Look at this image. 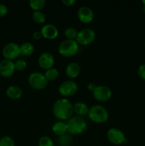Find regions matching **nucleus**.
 Instances as JSON below:
<instances>
[{"instance_id":"obj_1","label":"nucleus","mask_w":145,"mask_h":146,"mask_svg":"<svg viewBox=\"0 0 145 146\" xmlns=\"http://www.w3.org/2000/svg\"><path fill=\"white\" fill-rule=\"evenodd\" d=\"M72 113L73 105L66 98L57 100L53 106V113L58 119L68 120L72 117Z\"/></svg>"},{"instance_id":"obj_2","label":"nucleus","mask_w":145,"mask_h":146,"mask_svg":"<svg viewBox=\"0 0 145 146\" xmlns=\"http://www.w3.org/2000/svg\"><path fill=\"white\" fill-rule=\"evenodd\" d=\"M68 132L72 135H78L83 133L87 129V122L82 117L75 115L67 121Z\"/></svg>"},{"instance_id":"obj_3","label":"nucleus","mask_w":145,"mask_h":146,"mask_svg":"<svg viewBox=\"0 0 145 146\" xmlns=\"http://www.w3.org/2000/svg\"><path fill=\"white\" fill-rule=\"evenodd\" d=\"M88 115L91 121L98 123L106 122L109 118L107 110L100 105H95L90 107Z\"/></svg>"},{"instance_id":"obj_4","label":"nucleus","mask_w":145,"mask_h":146,"mask_svg":"<svg viewBox=\"0 0 145 146\" xmlns=\"http://www.w3.org/2000/svg\"><path fill=\"white\" fill-rule=\"evenodd\" d=\"M79 50V44L76 40L66 39L63 41L58 46L60 54L65 57H71L75 55Z\"/></svg>"},{"instance_id":"obj_5","label":"nucleus","mask_w":145,"mask_h":146,"mask_svg":"<svg viewBox=\"0 0 145 146\" xmlns=\"http://www.w3.org/2000/svg\"><path fill=\"white\" fill-rule=\"evenodd\" d=\"M29 85L32 88L37 90L44 89L48 85V80L45 78V75L41 72L35 71L31 73L28 78Z\"/></svg>"},{"instance_id":"obj_6","label":"nucleus","mask_w":145,"mask_h":146,"mask_svg":"<svg viewBox=\"0 0 145 146\" xmlns=\"http://www.w3.org/2000/svg\"><path fill=\"white\" fill-rule=\"evenodd\" d=\"M107 139L111 143L119 145L127 141L124 133L120 129L117 128H111L107 132Z\"/></svg>"},{"instance_id":"obj_7","label":"nucleus","mask_w":145,"mask_h":146,"mask_svg":"<svg viewBox=\"0 0 145 146\" xmlns=\"http://www.w3.org/2000/svg\"><path fill=\"white\" fill-rule=\"evenodd\" d=\"M96 34L92 29L86 28L78 31L76 38V41L80 45H88L93 42L95 39Z\"/></svg>"},{"instance_id":"obj_8","label":"nucleus","mask_w":145,"mask_h":146,"mask_svg":"<svg viewBox=\"0 0 145 146\" xmlns=\"http://www.w3.org/2000/svg\"><path fill=\"white\" fill-rule=\"evenodd\" d=\"M2 54L5 59L11 60L16 58L21 54L20 46L16 43L11 42L6 44L2 49Z\"/></svg>"},{"instance_id":"obj_9","label":"nucleus","mask_w":145,"mask_h":146,"mask_svg":"<svg viewBox=\"0 0 145 146\" xmlns=\"http://www.w3.org/2000/svg\"><path fill=\"white\" fill-rule=\"evenodd\" d=\"M94 98L98 101L105 102L108 101L112 96V90L107 86H97L96 88L92 92Z\"/></svg>"},{"instance_id":"obj_10","label":"nucleus","mask_w":145,"mask_h":146,"mask_svg":"<svg viewBox=\"0 0 145 146\" xmlns=\"http://www.w3.org/2000/svg\"><path fill=\"white\" fill-rule=\"evenodd\" d=\"M78 88V86L75 81H65L59 86L58 91L61 95L64 96H71L77 92Z\"/></svg>"},{"instance_id":"obj_11","label":"nucleus","mask_w":145,"mask_h":146,"mask_svg":"<svg viewBox=\"0 0 145 146\" xmlns=\"http://www.w3.org/2000/svg\"><path fill=\"white\" fill-rule=\"evenodd\" d=\"M16 71L14 62L11 60L4 59L0 61V75L8 78L11 76Z\"/></svg>"},{"instance_id":"obj_12","label":"nucleus","mask_w":145,"mask_h":146,"mask_svg":"<svg viewBox=\"0 0 145 146\" xmlns=\"http://www.w3.org/2000/svg\"><path fill=\"white\" fill-rule=\"evenodd\" d=\"M55 63L54 56L49 52H44L38 57V64L42 68L45 70L53 68Z\"/></svg>"},{"instance_id":"obj_13","label":"nucleus","mask_w":145,"mask_h":146,"mask_svg":"<svg viewBox=\"0 0 145 146\" xmlns=\"http://www.w3.org/2000/svg\"><path fill=\"white\" fill-rule=\"evenodd\" d=\"M78 17L81 22L88 24L93 20L94 12L90 7L83 6L78 9Z\"/></svg>"},{"instance_id":"obj_14","label":"nucleus","mask_w":145,"mask_h":146,"mask_svg":"<svg viewBox=\"0 0 145 146\" xmlns=\"http://www.w3.org/2000/svg\"><path fill=\"white\" fill-rule=\"evenodd\" d=\"M42 36L48 39H54L58 35V30L55 25L52 24H46L43 26L41 29Z\"/></svg>"},{"instance_id":"obj_15","label":"nucleus","mask_w":145,"mask_h":146,"mask_svg":"<svg viewBox=\"0 0 145 146\" xmlns=\"http://www.w3.org/2000/svg\"><path fill=\"white\" fill-rule=\"evenodd\" d=\"M80 72V66L78 63L71 62L67 65L65 68V74L71 78H76Z\"/></svg>"},{"instance_id":"obj_16","label":"nucleus","mask_w":145,"mask_h":146,"mask_svg":"<svg viewBox=\"0 0 145 146\" xmlns=\"http://www.w3.org/2000/svg\"><path fill=\"white\" fill-rule=\"evenodd\" d=\"M22 90L20 87L17 86H10L7 88L6 91V94L7 96L11 99H18L22 96Z\"/></svg>"},{"instance_id":"obj_17","label":"nucleus","mask_w":145,"mask_h":146,"mask_svg":"<svg viewBox=\"0 0 145 146\" xmlns=\"http://www.w3.org/2000/svg\"><path fill=\"white\" fill-rule=\"evenodd\" d=\"M89 109L90 108H88V105L85 103L81 102V101L75 103L73 105V112H75L77 115L81 117L88 114Z\"/></svg>"},{"instance_id":"obj_18","label":"nucleus","mask_w":145,"mask_h":146,"mask_svg":"<svg viewBox=\"0 0 145 146\" xmlns=\"http://www.w3.org/2000/svg\"><path fill=\"white\" fill-rule=\"evenodd\" d=\"M52 130L55 135H59V136L65 135V133L68 131L67 123L65 122H64V121H57L56 123H55L53 125Z\"/></svg>"},{"instance_id":"obj_19","label":"nucleus","mask_w":145,"mask_h":146,"mask_svg":"<svg viewBox=\"0 0 145 146\" xmlns=\"http://www.w3.org/2000/svg\"><path fill=\"white\" fill-rule=\"evenodd\" d=\"M20 52L24 56H30L34 52V46L31 42H24L20 46Z\"/></svg>"},{"instance_id":"obj_20","label":"nucleus","mask_w":145,"mask_h":146,"mask_svg":"<svg viewBox=\"0 0 145 146\" xmlns=\"http://www.w3.org/2000/svg\"><path fill=\"white\" fill-rule=\"evenodd\" d=\"M29 5L34 11H41L45 7V0H30Z\"/></svg>"},{"instance_id":"obj_21","label":"nucleus","mask_w":145,"mask_h":146,"mask_svg":"<svg viewBox=\"0 0 145 146\" xmlns=\"http://www.w3.org/2000/svg\"><path fill=\"white\" fill-rule=\"evenodd\" d=\"M44 75H45V78L48 80V81H52L58 78V75H59V72H58L57 68H51L50 69L46 70Z\"/></svg>"},{"instance_id":"obj_22","label":"nucleus","mask_w":145,"mask_h":146,"mask_svg":"<svg viewBox=\"0 0 145 146\" xmlns=\"http://www.w3.org/2000/svg\"><path fill=\"white\" fill-rule=\"evenodd\" d=\"M33 19L37 24H44L45 21V16L42 11H34L32 13Z\"/></svg>"},{"instance_id":"obj_23","label":"nucleus","mask_w":145,"mask_h":146,"mask_svg":"<svg viewBox=\"0 0 145 146\" xmlns=\"http://www.w3.org/2000/svg\"><path fill=\"white\" fill-rule=\"evenodd\" d=\"M78 34V31H77L76 29L73 28V27H68L64 31V34L67 37V38L71 40L76 39Z\"/></svg>"},{"instance_id":"obj_24","label":"nucleus","mask_w":145,"mask_h":146,"mask_svg":"<svg viewBox=\"0 0 145 146\" xmlns=\"http://www.w3.org/2000/svg\"><path fill=\"white\" fill-rule=\"evenodd\" d=\"M38 146H54V143L49 136L44 135L38 140Z\"/></svg>"},{"instance_id":"obj_25","label":"nucleus","mask_w":145,"mask_h":146,"mask_svg":"<svg viewBox=\"0 0 145 146\" xmlns=\"http://www.w3.org/2000/svg\"><path fill=\"white\" fill-rule=\"evenodd\" d=\"M0 146H15V142L11 137L6 135L0 139Z\"/></svg>"},{"instance_id":"obj_26","label":"nucleus","mask_w":145,"mask_h":146,"mask_svg":"<svg viewBox=\"0 0 145 146\" xmlns=\"http://www.w3.org/2000/svg\"><path fill=\"white\" fill-rule=\"evenodd\" d=\"M72 141L71 137L68 135H63L60 136L58 139V143L61 145V146H68Z\"/></svg>"},{"instance_id":"obj_27","label":"nucleus","mask_w":145,"mask_h":146,"mask_svg":"<svg viewBox=\"0 0 145 146\" xmlns=\"http://www.w3.org/2000/svg\"><path fill=\"white\" fill-rule=\"evenodd\" d=\"M14 65H15L16 70L19 71L24 70L27 66V64L25 60L21 59V58L16 61V62H14Z\"/></svg>"},{"instance_id":"obj_28","label":"nucleus","mask_w":145,"mask_h":146,"mask_svg":"<svg viewBox=\"0 0 145 146\" xmlns=\"http://www.w3.org/2000/svg\"><path fill=\"white\" fill-rule=\"evenodd\" d=\"M137 74L141 79L145 81V64L139 66L137 70Z\"/></svg>"},{"instance_id":"obj_29","label":"nucleus","mask_w":145,"mask_h":146,"mask_svg":"<svg viewBox=\"0 0 145 146\" xmlns=\"http://www.w3.org/2000/svg\"><path fill=\"white\" fill-rule=\"evenodd\" d=\"M8 12V9L5 4H0V17H4Z\"/></svg>"},{"instance_id":"obj_30","label":"nucleus","mask_w":145,"mask_h":146,"mask_svg":"<svg viewBox=\"0 0 145 146\" xmlns=\"http://www.w3.org/2000/svg\"><path fill=\"white\" fill-rule=\"evenodd\" d=\"M62 2L64 5L71 7V6H72L73 4H75L76 0H62Z\"/></svg>"},{"instance_id":"obj_31","label":"nucleus","mask_w":145,"mask_h":146,"mask_svg":"<svg viewBox=\"0 0 145 146\" xmlns=\"http://www.w3.org/2000/svg\"><path fill=\"white\" fill-rule=\"evenodd\" d=\"M41 36H42V34H41V31H36L33 34V38L36 40L40 39L41 38Z\"/></svg>"},{"instance_id":"obj_32","label":"nucleus","mask_w":145,"mask_h":146,"mask_svg":"<svg viewBox=\"0 0 145 146\" xmlns=\"http://www.w3.org/2000/svg\"><path fill=\"white\" fill-rule=\"evenodd\" d=\"M87 87H88V89L89 90V91H92V92H93L94 90H95V88H96L97 85L95 84V83L90 82V83H89V84H88Z\"/></svg>"},{"instance_id":"obj_33","label":"nucleus","mask_w":145,"mask_h":146,"mask_svg":"<svg viewBox=\"0 0 145 146\" xmlns=\"http://www.w3.org/2000/svg\"><path fill=\"white\" fill-rule=\"evenodd\" d=\"M142 3H143L144 6V7H145V0H143V1H142Z\"/></svg>"},{"instance_id":"obj_34","label":"nucleus","mask_w":145,"mask_h":146,"mask_svg":"<svg viewBox=\"0 0 145 146\" xmlns=\"http://www.w3.org/2000/svg\"><path fill=\"white\" fill-rule=\"evenodd\" d=\"M143 11H144V12L145 13V7L144 6V8H143Z\"/></svg>"},{"instance_id":"obj_35","label":"nucleus","mask_w":145,"mask_h":146,"mask_svg":"<svg viewBox=\"0 0 145 146\" xmlns=\"http://www.w3.org/2000/svg\"><path fill=\"white\" fill-rule=\"evenodd\" d=\"M144 48H145V43H144Z\"/></svg>"}]
</instances>
